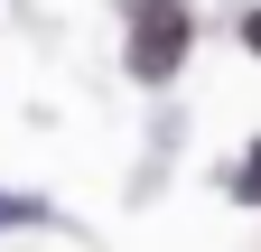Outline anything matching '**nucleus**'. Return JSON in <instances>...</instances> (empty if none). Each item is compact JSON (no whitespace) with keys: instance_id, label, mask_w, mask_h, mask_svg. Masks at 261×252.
I'll use <instances>...</instances> for the list:
<instances>
[{"instance_id":"7ed1b4c3","label":"nucleus","mask_w":261,"mask_h":252,"mask_svg":"<svg viewBox=\"0 0 261 252\" xmlns=\"http://www.w3.org/2000/svg\"><path fill=\"white\" fill-rule=\"evenodd\" d=\"M0 224H38V196H0Z\"/></svg>"},{"instance_id":"f03ea898","label":"nucleus","mask_w":261,"mask_h":252,"mask_svg":"<svg viewBox=\"0 0 261 252\" xmlns=\"http://www.w3.org/2000/svg\"><path fill=\"white\" fill-rule=\"evenodd\" d=\"M233 196H243V206H261V140H252V159H243V178H233Z\"/></svg>"},{"instance_id":"20e7f679","label":"nucleus","mask_w":261,"mask_h":252,"mask_svg":"<svg viewBox=\"0 0 261 252\" xmlns=\"http://www.w3.org/2000/svg\"><path fill=\"white\" fill-rule=\"evenodd\" d=\"M243 47H252V56H261V10H252V19H243Z\"/></svg>"},{"instance_id":"f257e3e1","label":"nucleus","mask_w":261,"mask_h":252,"mask_svg":"<svg viewBox=\"0 0 261 252\" xmlns=\"http://www.w3.org/2000/svg\"><path fill=\"white\" fill-rule=\"evenodd\" d=\"M177 56H187V10H177V0H149V10L130 19V75H140V84H168Z\"/></svg>"}]
</instances>
